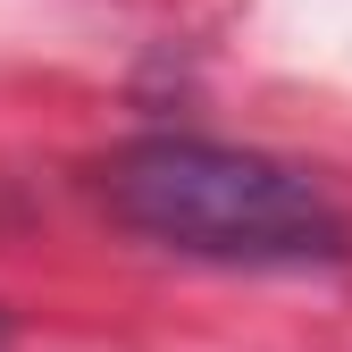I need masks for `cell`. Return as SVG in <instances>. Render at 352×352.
<instances>
[{
	"label": "cell",
	"instance_id": "cell-1",
	"mask_svg": "<svg viewBox=\"0 0 352 352\" xmlns=\"http://www.w3.org/2000/svg\"><path fill=\"white\" fill-rule=\"evenodd\" d=\"M101 201L118 227L168 252L235 260V269H311L344 260L352 227L302 168L269 151L201 143V135H143L101 168Z\"/></svg>",
	"mask_w": 352,
	"mask_h": 352
}]
</instances>
